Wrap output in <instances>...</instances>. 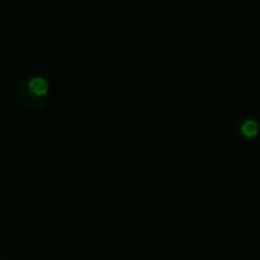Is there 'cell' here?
<instances>
[{
  "label": "cell",
  "instance_id": "1",
  "mask_svg": "<svg viewBox=\"0 0 260 260\" xmlns=\"http://www.w3.org/2000/svg\"><path fill=\"white\" fill-rule=\"evenodd\" d=\"M29 91L35 96H44L49 91V84L44 78L41 76H35L29 81Z\"/></svg>",
  "mask_w": 260,
  "mask_h": 260
},
{
  "label": "cell",
  "instance_id": "2",
  "mask_svg": "<svg viewBox=\"0 0 260 260\" xmlns=\"http://www.w3.org/2000/svg\"><path fill=\"white\" fill-rule=\"evenodd\" d=\"M241 131L245 137H256L259 133V123L256 120H245L241 126Z\"/></svg>",
  "mask_w": 260,
  "mask_h": 260
}]
</instances>
